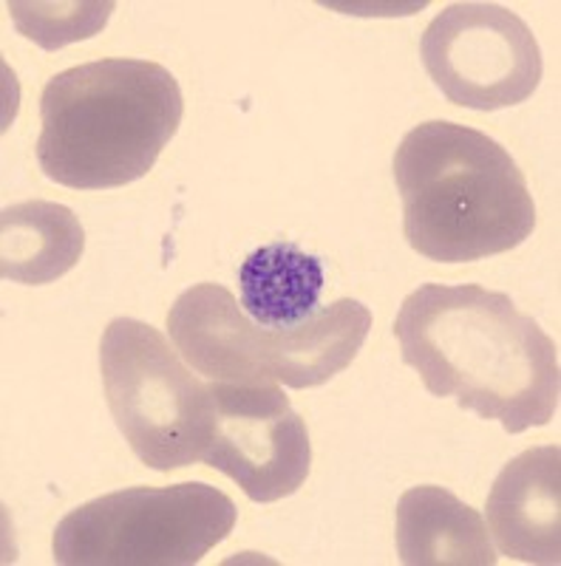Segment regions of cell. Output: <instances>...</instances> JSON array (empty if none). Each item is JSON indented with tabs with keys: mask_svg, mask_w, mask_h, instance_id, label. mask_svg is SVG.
<instances>
[{
	"mask_svg": "<svg viewBox=\"0 0 561 566\" xmlns=\"http://www.w3.org/2000/svg\"><path fill=\"white\" fill-rule=\"evenodd\" d=\"M397 553L406 566L499 564L482 515L437 484H419L401 495Z\"/></svg>",
	"mask_w": 561,
	"mask_h": 566,
	"instance_id": "30bf717a",
	"label": "cell"
},
{
	"mask_svg": "<svg viewBox=\"0 0 561 566\" xmlns=\"http://www.w3.org/2000/svg\"><path fill=\"white\" fill-rule=\"evenodd\" d=\"M100 371L111 417L139 462L156 473L201 462L214 437V388L181 363L159 328L134 317L111 321Z\"/></svg>",
	"mask_w": 561,
	"mask_h": 566,
	"instance_id": "5b68a950",
	"label": "cell"
},
{
	"mask_svg": "<svg viewBox=\"0 0 561 566\" xmlns=\"http://www.w3.org/2000/svg\"><path fill=\"white\" fill-rule=\"evenodd\" d=\"M403 230L414 252L437 264H471L524 244L536 205L524 174L497 139L432 119L394 150Z\"/></svg>",
	"mask_w": 561,
	"mask_h": 566,
	"instance_id": "7a4b0ae2",
	"label": "cell"
},
{
	"mask_svg": "<svg viewBox=\"0 0 561 566\" xmlns=\"http://www.w3.org/2000/svg\"><path fill=\"white\" fill-rule=\"evenodd\" d=\"M372 328V310L341 297L295 328H264L219 283H196L168 312L176 352L210 382L318 388L349 368Z\"/></svg>",
	"mask_w": 561,
	"mask_h": 566,
	"instance_id": "277c9868",
	"label": "cell"
},
{
	"mask_svg": "<svg viewBox=\"0 0 561 566\" xmlns=\"http://www.w3.org/2000/svg\"><path fill=\"white\" fill-rule=\"evenodd\" d=\"M419 57L448 103L513 108L542 83V49L530 27L497 3H451L428 23Z\"/></svg>",
	"mask_w": 561,
	"mask_h": 566,
	"instance_id": "52a82bcc",
	"label": "cell"
},
{
	"mask_svg": "<svg viewBox=\"0 0 561 566\" xmlns=\"http://www.w3.org/2000/svg\"><path fill=\"white\" fill-rule=\"evenodd\" d=\"M499 553L522 564H561V451L530 448L510 459L485 504Z\"/></svg>",
	"mask_w": 561,
	"mask_h": 566,
	"instance_id": "9c48e42d",
	"label": "cell"
},
{
	"mask_svg": "<svg viewBox=\"0 0 561 566\" xmlns=\"http://www.w3.org/2000/svg\"><path fill=\"white\" fill-rule=\"evenodd\" d=\"M12 12L14 27L20 34L43 45L45 52H58L63 45L77 43V40H89L108 23L111 12L116 3H7Z\"/></svg>",
	"mask_w": 561,
	"mask_h": 566,
	"instance_id": "4fadbf2b",
	"label": "cell"
},
{
	"mask_svg": "<svg viewBox=\"0 0 561 566\" xmlns=\"http://www.w3.org/2000/svg\"><path fill=\"white\" fill-rule=\"evenodd\" d=\"M216 399L214 437L201 462L230 476L256 504L281 502L310 476L307 422L276 382H210Z\"/></svg>",
	"mask_w": 561,
	"mask_h": 566,
	"instance_id": "ba28073f",
	"label": "cell"
},
{
	"mask_svg": "<svg viewBox=\"0 0 561 566\" xmlns=\"http://www.w3.org/2000/svg\"><path fill=\"white\" fill-rule=\"evenodd\" d=\"M236 518V504L214 484L128 488L65 515L52 553L60 566H194Z\"/></svg>",
	"mask_w": 561,
	"mask_h": 566,
	"instance_id": "8992f818",
	"label": "cell"
},
{
	"mask_svg": "<svg viewBox=\"0 0 561 566\" xmlns=\"http://www.w3.org/2000/svg\"><path fill=\"white\" fill-rule=\"evenodd\" d=\"M394 337L434 397H454L508 433L550 424L559 411V346L505 292L426 283L403 301Z\"/></svg>",
	"mask_w": 561,
	"mask_h": 566,
	"instance_id": "6da1fadb",
	"label": "cell"
},
{
	"mask_svg": "<svg viewBox=\"0 0 561 566\" xmlns=\"http://www.w3.org/2000/svg\"><path fill=\"white\" fill-rule=\"evenodd\" d=\"M185 116L165 65L111 57L54 74L40 97L38 161L72 190H111L143 179Z\"/></svg>",
	"mask_w": 561,
	"mask_h": 566,
	"instance_id": "3957f363",
	"label": "cell"
},
{
	"mask_svg": "<svg viewBox=\"0 0 561 566\" xmlns=\"http://www.w3.org/2000/svg\"><path fill=\"white\" fill-rule=\"evenodd\" d=\"M321 258L290 241L252 250L239 270V303L264 328H295L321 310Z\"/></svg>",
	"mask_w": 561,
	"mask_h": 566,
	"instance_id": "7c38bea8",
	"label": "cell"
},
{
	"mask_svg": "<svg viewBox=\"0 0 561 566\" xmlns=\"http://www.w3.org/2000/svg\"><path fill=\"white\" fill-rule=\"evenodd\" d=\"M85 250L74 210L58 201H20L0 212V275L40 286L72 272Z\"/></svg>",
	"mask_w": 561,
	"mask_h": 566,
	"instance_id": "8fae6325",
	"label": "cell"
}]
</instances>
